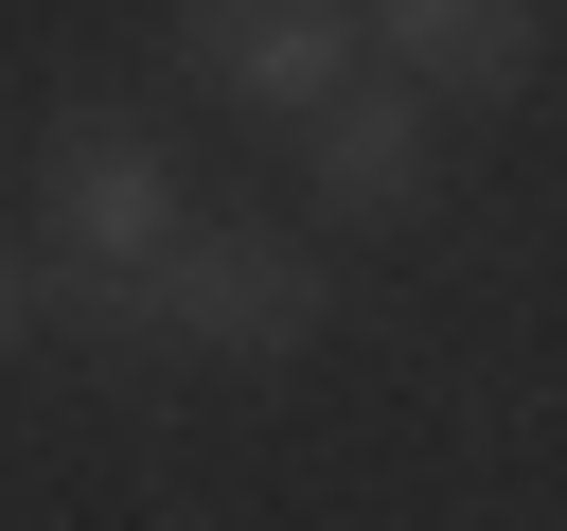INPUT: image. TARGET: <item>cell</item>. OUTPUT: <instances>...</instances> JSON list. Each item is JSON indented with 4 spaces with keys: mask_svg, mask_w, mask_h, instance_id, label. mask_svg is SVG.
Here are the masks:
<instances>
[{
    "mask_svg": "<svg viewBox=\"0 0 567 531\" xmlns=\"http://www.w3.org/2000/svg\"><path fill=\"white\" fill-rule=\"evenodd\" d=\"M142 319H159L177 354H230V372L319 354V336H337V248H301L284 212H195V230L142 266Z\"/></svg>",
    "mask_w": 567,
    "mask_h": 531,
    "instance_id": "1",
    "label": "cell"
},
{
    "mask_svg": "<svg viewBox=\"0 0 567 531\" xmlns=\"http://www.w3.org/2000/svg\"><path fill=\"white\" fill-rule=\"evenodd\" d=\"M177 230H195V195H177L159 124L71 106V124L35 142V266H159Z\"/></svg>",
    "mask_w": 567,
    "mask_h": 531,
    "instance_id": "2",
    "label": "cell"
},
{
    "mask_svg": "<svg viewBox=\"0 0 567 531\" xmlns=\"http://www.w3.org/2000/svg\"><path fill=\"white\" fill-rule=\"evenodd\" d=\"M177 71L248 124H319L354 88V0H177Z\"/></svg>",
    "mask_w": 567,
    "mask_h": 531,
    "instance_id": "3",
    "label": "cell"
},
{
    "mask_svg": "<svg viewBox=\"0 0 567 531\" xmlns=\"http://www.w3.org/2000/svg\"><path fill=\"white\" fill-rule=\"evenodd\" d=\"M301 142V212L319 230H390V212H425V177H443V106L425 88H390V71H354L319 124H284Z\"/></svg>",
    "mask_w": 567,
    "mask_h": 531,
    "instance_id": "4",
    "label": "cell"
},
{
    "mask_svg": "<svg viewBox=\"0 0 567 531\" xmlns=\"http://www.w3.org/2000/svg\"><path fill=\"white\" fill-rule=\"evenodd\" d=\"M354 53H390V88H425V106H496V88H532L549 0H354Z\"/></svg>",
    "mask_w": 567,
    "mask_h": 531,
    "instance_id": "5",
    "label": "cell"
},
{
    "mask_svg": "<svg viewBox=\"0 0 567 531\" xmlns=\"http://www.w3.org/2000/svg\"><path fill=\"white\" fill-rule=\"evenodd\" d=\"M18 319H35V248L0 230V354H18Z\"/></svg>",
    "mask_w": 567,
    "mask_h": 531,
    "instance_id": "6",
    "label": "cell"
}]
</instances>
